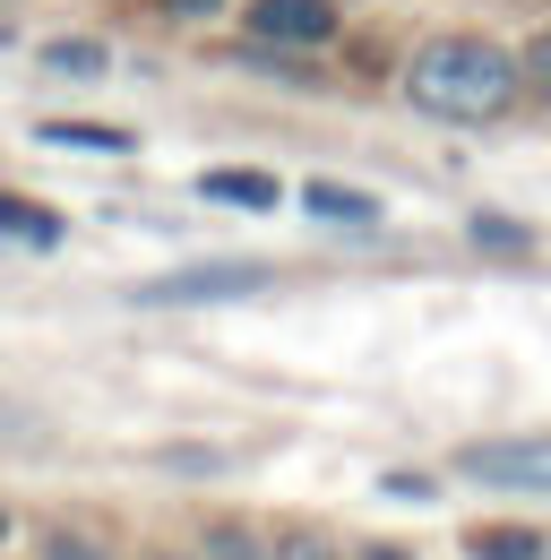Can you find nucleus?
<instances>
[{"mask_svg": "<svg viewBox=\"0 0 551 560\" xmlns=\"http://www.w3.org/2000/svg\"><path fill=\"white\" fill-rule=\"evenodd\" d=\"M406 95L422 113H439V121H491V113H508V95H517V61L491 52V44H474V35H439V44L413 52Z\"/></svg>", "mask_w": 551, "mask_h": 560, "instance_id": "1", "label": "nucleus"}, {"mask_svg": "<svg viewBox=\"0 0 551 560\" xmlns=\"http://www.w3.org/2000/svg\"><path fill=\"white\" fill-rule=\"evenodd\" d=\"M268 284V268L259 259H207V268H181V277H155V284H138V302H233V293H259Z\"/></svg>", "mask_w": 551, "mask_h": 560, "instance_id": "2", "label": "nucleus"}, {"mask_svg": "<svg viewBox=\"0 0 551 560\" xmlns=\"http://www.w3.org/2000/svg\"><path fill=\"white\" fill-rule=\"evenodd\" d=\"M250 26H259V44H328L337 9H328V0H259Z\"/></svg>", "mask_w": 551, "mask_h": 560, "instance_id": "3", "label": "nucleus"}, {"mask_svg": "<svg viewBox=\"0 0 551 560\" xmlns=\"http://www.w3.org/2000/svg\"><path fill=\"white\" fill-rule=\"evenodd\" d=\"M466 466L491 475V483H543L551 491V448H474Z\"/></svg>", "mask_w": 551, "mask_h": 560, "instance_id": "4", "label": "nucleus"}, {"mask_svg": "<svg viewBox=\"0 0 551 560\" xmlns=\"http://www.w3.org/2000/svg\"><path fill=\"white\" fill-rule=\"evenodd\" d=\"M310 215H328V224H344V233H371V224H379V199L337 190V182H310Z\"/></svg>", "mask_w": 551, "mask_h": 560, "instance_id": "5", "label": "nucleus"}, {"mask_svg": "<svg viewBox=\"0 0 551 560\" xmlns=\"http://www.w3.org/2000/svg\"><path fill=\"white\" fill-rule=\"evenodd\" d=\"M466 552L474 560H543V535H535V526H474Z\"/></svg>", "mask_w": 551, "mask_h": 560, "instance_id": "6", "label": "nucleus"}, {"mask_svg": "<svg viewBox=\"0 0 551 560\" xmlns=\"http://www.w3.org/2000/svg\"><path fill=\"white\" fill-rule=\"evenodd\" d=\"M0 233H17V242H61V215L52 208H35V199H17V190H0Z\"/></svg>", "mask_w": 551, "mask_h": 560, "instance_id": "7", "label": "nucleus"}, {"mask_svg": "<svg viewBox=\"0 0 551 560\" xmlns=\"http://www.w3.org/2000/svg\"><path fill=\"white\" fill-rule=\"evenodd\" d=\"M199 190L215 199V208H276V182H268V173H207Z\"/></svg>", "mask_w": 551, "mask_h": 560, "instance_id": "8", "label": "nucleus"}, {"mask_svg": "<svg viewBox=\"0 0 551 560\" xmlns=\"http://www.w3.org/2000/svg\"><path fill=\"white\" fill-rule=\"evenodd\" d=\"M44 139H52V147H104V155H121L130 130H113V121H44Z\"/></svg>", "mask_w": 551, "mask_h": 560, "instance_id": "9", "label": "nucleus"}, {"mask_svg": "<svg viewBox=\"0 0 551 560\" xmlns=\"http://www.w3.org/2000/svg\"><path fill=\"white\" fill-rule=\"evenodd\" d=\"M44 61H52V70H78V78H95V70H104V52H95V44H52V52H44Z\"/></svg>", "mask_w": 551, "mask_h": 560, "instance_id": "10", "label": "nucleus"}, {"mask_svg": "<svg viewBox=\"0 0 551 560\" xmlns=\"http://www.w3.org/2000/svg\"><path fill=\"white\" fill-rule=\"evenodd\" d=\"M474 242H491V250H526V224H508V215H474Z\"/></svg>", "mask_w": 551, "mask_h": 560, "instance_id": "11", "label": "nucleus"}, {"mask_svg": "<svg viewBox=\"0 0 551 560\" xmlns=\"http://www.w3.org/2000/svg\"><path fill=\"white\" fill-rule=\"evenodd\" d=\"M44 560H95V544H78V535H52V544H44Z\"/></svg>", "mask_w": 551, "mask_h": 560, "instance_id": "12", "label": "nucleus"}, {"mask_svg": "<svg viewBox=\"0 0 551 560\" xmlns=\"http://www.w3.org/2000/svg\"><path fill=\"white\" fill-rule=\"evenodd\" d=\"M276 560H337V552H328V544H284Z\"/></svg>", "mask_w": 551, "mask_h": 560, "instance_id": "13", "label": "nucleus"}, {"mask_svg": "<svg viewBox=\"0 0 551 560\" xmlns=\"http://www.w3.org/2000/svg\"><path fill=\"white\" fill-rule=\"evenodd\" d=\"M173 9H181V18H207V9H224V0H173Z\"/></svg>", "mask_w": 551, "mask_h": 560, "instance_id": "14", "label": "nucleus"}, {"mask_svg": "<svg viewBox=\"0 0 551 560\" xmlns=\"http://www.w3.org/2000/svg\"><path fill=\"white\" fill-rule=\"evenodd\" d=\"M535 78H551V35H543V44H535Z\"/></svg>", "mask_w": 551, "mask_h": 560, "instance_id": "15", "label": "nucleus"}, {"mask_svg": "<svg viewBox=\"0 0 551 560\" xmlns=\"http://www.w3.org/2000/svg\"><path fill=\"white\" fill-rule=\"evenodd\" d=\"M362 560H406V552H388V544H379V552H362Z\"/></svg>", "mask_w": 551, "mask_h": 560, "instance_id": "16", "label": "nucleus"}, {"mask_svg": "<svg viewBox=\"0 0 551 560\" xmlns=\"http://www.w3.org/2000/svg\"><path fill=\"white\" fill-rule=\"evenodd\" d=\"M0 535H9V526H0Z\"/></svg>", "mask_w": 551, "mask_h": 560, "instance_id": "17", "label": "nucleus"}]
</instances>
